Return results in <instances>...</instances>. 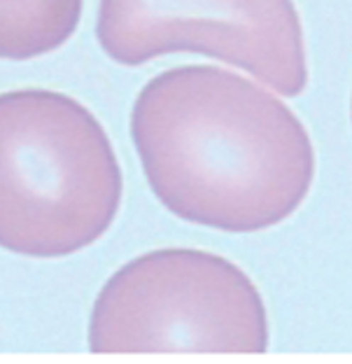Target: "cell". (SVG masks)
Instances as JSON below:
<instances>
[{"mask_svg":"<svg viewBox=\"0 0 352 364\" xmlns=\"http://www.w3.org/2000/svg\"><path fill=\"white\" fill-rule=\"evenodd\" d=\"M96 31L105 54L124 65L196 52L252 73L282 96L308 85L292 0H101Z\"/></svg>","mask_w":352,"mask_h":364,"instance_id":"4","label":"cell"},{"mask_svg":"<svg viewBox=\"0 0 352 364\" xmlns=\"http://www.w3.org/2000/svg\"><path fill=\"white\" fill-rule=\"evenodd\" d=\"M82 0H0V59H33L72 36Z\"/></svg>","mask_w":352,"mask_h":364,"instance_id":"5","label":"cell"},{"mask_svg":"<svg viewBox=\"0 0 352 364\" xmlns=\"http://www.w3.org/2000/svg\"><path fill=\"white\" fill-rule=\"evenodd\" d=\"M119 201V164L84 105L43 89L0 96V245L77 252L105 234Z\"/></svg>","mask_w":352,"mask_h":364,"instance_id":"2","label":"cell"},{"mask_svg":"<svg viewBox=\"0 0 352 364\" xmlns=\"http://www.w3.org/2000/svg\"><path fill=\"white\" fill-rule=\"evenodd\" d=\"M89 343L98 355H261L266 309L231 262L159 250L126 264L103 287Z\"/></svg>","mask_w":352,"mask_h":364,"instance_id":"3","label":"cell"},{"mask_svg":"<svg viewBox=\"0 0 352 364\" xmlns=\"http://www.w3.org/2000/svg\"><path fill=\"white\" fill-rule=\"evenodd\" d=\"M131 134L154 194L194 225L268 229L290 218L313 185V143L297 114L217 65L154 77L136 101Z\"/></svg>","mask_w":352,"mask_h":364,"instance_id":"1","label":"cell"}]
</instances>
